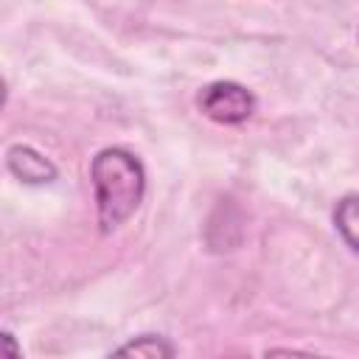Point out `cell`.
I'll return each mask as SVG.
<instances>
[{
  "label": "cell",
  "mask_w": 359,
  "mask_h": 359,
  "mask_svg": "<svg viewBox=\"0 0 359 359\" xmlns=\"http://www.w3.org/2000/svg\"><path fill=\"white\" fill-rule=\"evenodd\" d=\"M93 188L98 224L104 233L118 230L140 205L146 191V174L135 154L126 149H104L93 157Z\"/></svg>",
  "instance_id": "1"
},
{
  "label": "cell",
  "mask_w": 359,
  "mask_h": 359,
  "mask_svg": "<svg viewBox=\"0 0 359 359\" xmlns=\"http://www.w3.org/2000/svg\"><path fill=\"white\" fill-rule=\"evenodd\" d=\"M199 107L210 121L219 123H241L252 115L255 109V98L233 81H216L210 87L202 90L199 95Z\"/></svg>",
  "instance_id": "2"
},
{
  "label": "cell",
  "mask_w": 359,
  "mask_h": 359,
  "mask_svg": "<svg viewBox=\"0 0 359 359\" xmlns=\"http://www.w3.org/2000/svg\"><path fill=\"white\" fill-rule=\"evenodd\" d=\"M8 168L14 177H20L22 182H31V185H42V182H50L56 177L53 163L28 146H14L8 151Z\"/></svg>",
  "instance_id": "3"
},
{
  "label": "cell",
  "mask_w": 359,
  "mask_h": 359,
  "mask_svg": "<svg viewBox=\"0 0 359 359\" xmlns=\"http://www.w3.org/2000/svg\"><path fill=\"white\" fill-rule=\"evenodd\" d=\"M334 222H337V230L342 233L345 244L351 250H356V194H348L337 210H334Z\"/></svg>",
  "instance_id": "4"
},
{
  "label": "cell",
  "mask_w": 359,
  "mask_h": 359,
  "mask_svg": "<svg viewBox=\"0 0 359 359\" xmlns=\"http://www.w3.org/2000/svg\"><path fill=\"white\" fill-rule=\"evenodd\" d=\"M118 353H123V356H151L154 359V356H171L174 348L168 342H163L160 337H140V339L118 348Z\"/></svg>",
  "instance_id": "5"
},
{
  "label": "cell",
  "mask_w": 359,
  "mask_h": 359,
  "mask_svg": "<svg viewBox=\"0 0 359 359\" xmlns=\"http://www.w3.org/2000/svg\"><path fill=\"white\" fill-rule=\"evenodd\" d=\"M17 353H20V345L14 342V337L0 331V356H17Z\"/></svg>",
  "instance_id": "6"
},
{
  "label": "cell",
  "mask_w": 359,
  "mask_h": 359,
  "mask_svg": "<svg viewBox=\"0 0 359 359\" xmlns=\"http://www.w3.org/2000/svg\"><path fill=\"white\" fill-rule=\"evenodd\" d=\"M3 101H6V84H3V79H0V107H3Z\"/></svg>",
  "instance_id": "7"
}]
</instances>
